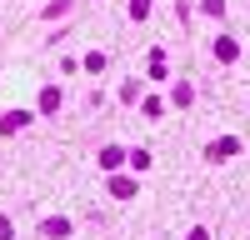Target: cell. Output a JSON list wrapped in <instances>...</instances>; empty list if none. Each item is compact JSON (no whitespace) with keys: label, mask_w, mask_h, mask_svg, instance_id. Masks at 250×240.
<instances>
[{"label":"cell","mask_w":250,"mask_h":240,"mask_svg":"<svg viewBox=\"0 0 250 240\" xmlns=\"http://www.w3.org/2000/svg\"><path fill=\"white\" fill-rule=\"evenodd\" d=\"M25 120H30L25 110H5V115H0V135H15L20 125H25Z\"/></svg>","instance_id":"cell-1"},{"label":"cell","mask_w":250,"mask_h":240,"mask_svg":"<svg viewBox=\"0 0 250 240\" xmlns=\"http://www.w3.org/2000/svg\"><path fill=\"white\" fill-rule=\"evenodd\" d=\"M235 55H240V45H235L230 35H220V40H215V60H235Z\"/></svg>","instance_id":"cell-2"},{"label":"cell","mask_w":250,"mask_h":240,"mask_svg":"<svg viewBox=\"0 0 250 240\" xmlns=\"http://www.w3.org/2000/svg\"><path fill=\"white\" fill-rule=\"evenodd\" d=\"M235 150H240V140H215L205 155H210V160H225V155H235Z\"/></svg>","instance_id":"cell-3"},{"label":"cell","mask_w":250,"mask_h":240,"mask_svg":"<svg viewBox=\"0 0 250 240\" xmlns=\"http://www.w3.org/2000/svg\"><path fill=\"white\" fill-rule=\"evenodd\" d=\"M110 195H115V200H130V195H135V180H120V175H115V180H110Z\"/></svg>","instance_id":"cell-4"},{"label":"cell","mask_w":250,"mask_h":240,"mask_svg":"<svg viewBox=\"0 0 250 240\" xmlns=\"http://www.w3.org/2000/svg\"><path fill=\"white\" fill-rule=\"evenodd\" d=\"M120 160H125V155H120L115 145H105V150H100V165H105V170H115V165H120Z\"/></svg>","instance_id":"cell-5"},{"label":"cell","mask_w":250,"mask_h":240,"mask_svg":"<svg viewBox=\"0 0 250 240\" xmlns=\"http://www.w3.org/2000/svg\"><path fill=\"white\" fill-rule=\"evenodd\" d=\"M165 70H170V65H165V55H160V50H150V75H155V80H165Z\"/></svg>","instance_id":"cell-6"},{"label":"cell","mask_w":250,"mask_h":240,"mask_svg":"<svg viewBox=\"0 0 250 240\" xmlns=\"http://www.w3.org/2000/svg\"><path fill=\"white\" fill-rule=\"evenodd\" d=\"M200 10L205 15H225V0H200Z\"/></svg>","instance_id":"cell-7"},{"label":"cell","mask_w":250,"mask_h":240,"mask_svg":"<svg viewBox=\"0 0 250 240\" xmlns=\"http://www.w3.org/2000/svg\"><path fill=\"white\" fill-rule=\"evenodd\" d=\"M130 15H135V20H145V15H150V0H130Z\"/></svg>","instance_id":"cell-8"},{"label":"cell","mask_w":250,"mask_h":240,"mask_svg":"<svg viewBox=\"0 0 250 240\" xmlns=\"http://www.w3.org/2000/svg\"><path fill=\"white\" fill-rule=\"evenodd\" d=\"M0 240H10V220H0Z\"/></svg>","instance_id":"cell-9"},{"label":"cell","mask_w":250,"mask_h":240,"mask_svg":"<svg viewBox=\"0 0 250 240\" xmlns=\"http://www.w3.org/2000/svg\"><path fill=\"white\" fill-rule=\"evenodd\" d=\"M190 240H210V235H205V230H190Z\"/></svg>","instance_id":"cell-10"}]
</instances>
